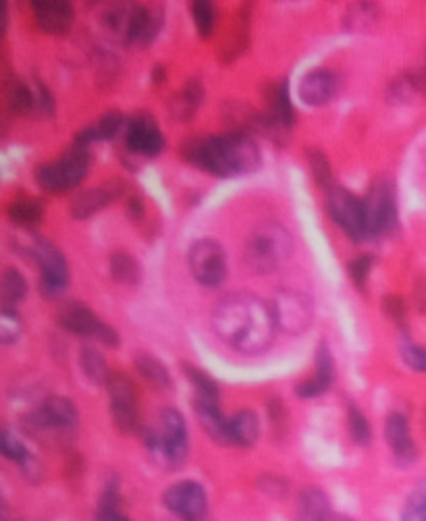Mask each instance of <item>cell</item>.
<instances>
[{
  "instance_id": "cell-1",
  "label": "cell",
  "mask_w": 426,
  "mask_h": 521,
  "mask_svg": "<svg viewBox=\"0 0 426 521\" xmlns=\"http://www.w3.org/2000/svg\"><path fill=\"white\" fill-rule=\"evenodd\" d=\"M212 328L221 341L246 355L269 349L277 322L271 306L250 293L227 295L212 312Z\"/></svg>"
},
{
  "instance_id": "cell-2",
  "label": "cell",
  "mask_w": 426,
  "mask_h": 521,
  "mask_svg": "<svg viewBox=\"0 0 426 521\" xmlns=\"http://www.w3.org/2000/svg\"><path fill=\"white\" fill-rule=\"evenodd\" d=\"M185 158L194 167L217 177L248 175L260 167L258 146L250 135L239 131L190 142L185 146Z\"/></svg>"
},
{
  "instance_id": "cell-3",
  "label": "cell",
  "mask_w": 426,
  "mask_h": 521,
  "mask_svg": "<svg viewBox=\"0 0 426 521\" xmlns=\"http://www.w3.org/2000/svg\"><path fill=\"white\" fill-rule=\"evenodd\" d=\"M104 32L119 44H148L163 25L158 9H146L136 0H109L100 11Z\"/></svg>"
},
{
  "instance_id": "cell-4",
  "label": "cell",
  "mask_w": 426,
  "mask_h": 521,
  "mask_svg": "<svg viewBox=\"0 0 426 521\" xmlns=\"http://www.w3.org/2000/svg\"><path fill=\"white\" fill-rule=\"evenodd\" d=\"M291 250H294V239L287 229L277 223H266L250 235L244 260L252 272L269 274L289 260Z\"/></svg>"
},
{
  "instance_id": "cell-5",
  "label": "cell",
  "mask_w": 426,
  "mask_h": 521,
  "mask_svg": "<svg viewBox=\"0 0 426 521\" xmlns=\"http://www.w3.org/2000/svg\"><path fill=\"white\" fill-rule=\"evenodd\" d=\"M146 445L167 468H181L188 459V430L177 409H163L158 430H146Z\"/></svg>"
},
{
  "instance_id": "cell-6",
  "label": "cell",
  "mask_w": 426,
  "mask_h": 521,
  "mask_svg": "<svg viewBox=\"0 0 426 521\" xmlns=\"http://www.w3.org/2000/svg\"><path fill=\"white\" fill-rule=\"evenodd\" d=\"M90 164H92V156L88 146L75 144L59 160L48 162L44 167H40L36 179L44 191H50V194H63V191H69L84 181V177L90 171Z\"/></svg>"
},
{
  "instance_id": "cell-7",
  "label": "cell",
  "mask_w": 426,
  "mask_h": 521,
  "mask_svg": "<svg viewBox=\"0 0 426 521\" xmlns=\"http://www.w3.org/2000/svg\"><path fill=\"white\" fill-rule=\"evenodd\" d=\"M368 237L385 235L397 225V202L393 185L387 179H379L370 187L364 200Z\"/></svg>"
},
{
  "instance_id": "cell-8",
  "label": "cell",
  "mask_w": 426,
  "mask_h": 521,
  "mask_svg": "<svg viewBox=\"0 0 426 521\" xmlns=\"http://www.w3.org/2000/svg\"><path fill=\"white\" fill-rule=\"evenodd\" d=\"M277 328H283L289 335L306 333L314 320V306L310 297L300 291H279L271 304Z\"/></svg>"
},
{
  "instance_id": "cell-9",
  "label": "cell",
  "mask_w": 426,
  "mask_h": 521,
  "mask_svg": "<svg viewBox=\"0 0 426 521\" xmlns=\"http://www.w3.org/2000/svg\"><path fill=\"white\" fill-rule=\"evenodd\" d=\"M30 254L38 262L42 281H40V291L46 297L59 295L67 285H69V266L65 256L46 239H32L30 243Z\"/></svg>"
},
{
  "instance_id": "cell-10",
  "label": "cell",
  "mask_w": 426,
  "mask_h": 521,
  "mask_svg": "<svg viewBox=\"0 0 426 521\" xmlns=\"http://www.w3.org/2000/svg\"><path fill=\"white\" fill-rule=\"evenodd\" d=\"M23 424L32 434L67 432L77 426V407L65 397H50Z\"/></svg>"
},
{
  "instance_id": "cell-11",
  "label": "cell",
  "mask_w": 426,
  "mask_h": 521,
  "mask_svg": "<svg viewBox=\"0 0 426 521\" xmlns=\"http://www.w3.org/2000/svg\"><path fill=\"white\" fill-rule=\"evenodd\" d=\"M190 268L200 285H221L227 274V260L221 245L212 239L196 241L190 250Z\"/></svg>"
},
{
  "instance_id": "cell-12",
  "label": "cell",
  "mask_w": 426,
  "mask_h": 521,
  "mask_svg": "<svg viewBox=\"0 0 426 521\" xmlns=\"http://www.w3.org/2000/svg\"><path fill=\"white\" fill-rule=\"evenodd\" d=\"M327 206H329V214L333 221L352 239L360 241V239L368 237L364 200H358L354 194H350V191L333 187L329 191Z\"/></svg>"
},
{
  "instance_id": "cell-13",
  "label": "cell",
  "mask_w": 426,
  "mask_h": 521,
  "mask_svg": "<svg viewBox=\"0 0 426 521\" xmlns=\"http://www.w3.org/2000/svg\"><path fill=\"white\" fill-rule=\"evenodd\" d=\"M61 324L65 331L79 335V337H92L100 341L102 345L117 347L119 335L113 328L94 316V312L82 304H71L61 312Z\"/></svg>"
},
{
  "instance_id": "cell-14",
  "label": "cell",
  "mask_w": 426,
  "mask_h": 521,
  "mask_svg": "<svg viewBox=\"0 0 426 521\" xmlns=\"http://www.w3.org/2000/svg\"><path fill=\"white\" fill-rule=\"evenodd\" d=\"M106 389L111 395V411L113 420L119 430L133 432L138 428V397L136 387L125 374H111Z\"/></svg>"
},
{
  "instance_id": "cell-15",
  "label": "cell",
  "mask_w": 426,
  "mask_h": 521,
  "mask_svg": "<svg viewBox=\"0 0 426 521\" xmlns=\"http://www.w3.org/2000/svg\"><path fill=\"white\" fill-rule=\"evenodd\" d=\"M165 505L183 521H202L206 515V492L198 482H179L165 492Z\"/></svg>"
},
{
  "instance_id": "cell-16",
  "label": "cell",
  "mask_w": 426,
  "mask_h": 521,
  "mask_svg": "<svg viewBox=\"0 0 426 521\" xmlns=\"http://www.w3.org/2000/svg\"><path fill=\"white\" fill-rule=\"evenodd\" d=\"M127 146L131 152L152 158L163 152L165 137L150 115H138L127 127Z\"/></svg>"
},
{
  "instance_id": "cell-17",
  "label": "cell",
  "mask_w": 426,
  "mask_h": 521,
  "mask_svg": "<svg viewBox=\"0 0 426 521\" xmlns=\"http://www.w3.org/2000/svg\"><path fill=\"white\" fill-rule=\"evenodd\" d=\"M40 30L52 36H61L71 30L73 5L71 0H32Z\"/></svg>"
},
{
  "instance_id": "cell-18",
  "label": "cell",
  "mask_w": 426,
  "mask_h": 521,
  "mask_svg": "<svg viewBox=\"0 0 426 521\" xmlns=\"http://www.w3.org/2000/svg\"><path fill=\"white\" fill-rule=\"evenodd\" d=\"M339 90V79L329 69H314L304 75L300 84V98L308 106H323L335 98Z\"/></svg>"
},
{
  "instance_id": "cell-19",
  "label": "cell",
  "mask_w": 426,
  "mask_h": 521,
  "mask_svg": "<svg viewBox=\"0 0 426 521\" xmlns=\"http://www.w3.org/2000/svg\"><path fill=\"white\" fill-rule=\"evenodd\" d=\"M196 414H198V420H200L204 432L212 438V441L219 445H233L229 420H225V416L221 414L219 401L196 399Z\"/></svg>"
},
{
  "instance_id": "cell-20",
  "label": "cell",
  "mask_w": 426,
  "mask_h": 521,
  "mask_svg": "<svg viewBox=\"0 0 426 521\" xmlns=\"http://www.w3.org/2000/svg\"><path fill=\"white\" fill-rule=\"evenodd\" d=\"M387 441L399 463H412L416 459V447L404 414H391L387 418Z\"/></svg>"
},
{
  "instance_id": "cell-21",
  "label": "cell",
  "mask_w": 426,
  "mask_h": 521,
  "mask_svg": "<svg viewBox=\"0 0 426 521\" xmlns=\"http://www.w3.org/2000/svg\"><path fill=\"white\" fill-rule=\"evenodd\" d=\"M119 194V187L113 185H104V187H96L90 191H84L79 194L73 204H71V212L75 218H90L96 212H100L102 208L109 206Z\"/></svg>"
},
{
  "instance_id": "cell-22",
  "label": "cell",
  "mask_w": 426,
  "mask_h": 521,
  "mask_svg": "<svg viewBox=\"0 0 426 521\" xmlns=\"http://www.w3.org/2000/svg\"><path fill=\"white\" fill-rule=\"evenodd\" d=\"M266 123L275 131H287L294 123V108H291L287 86L279 84L269 92V111H266Z\"/></svg>"
},
{
  "instance_id": "cell-23",
  "label": "cell",
  "mask_w": 426,
  "mask_h": 521,
  "mask_svg": "<svg viewBox=\"0 0 426 521\" xmlns=\"http://www.w3.org/2000/svg\"><path fill=\"white\" fill-rule=\"evenodd\" d=\"M333 511L321 488H308L300 495L296 521H331Z\"/></svg>"
},
{
  "instance_id": "cell-24",
  "label": "cell",
  "mask_w": 426,
  "mask_h": 521,
  "mask_svg": "<svg viewBox=\"0 0 426 521\" xmlns=\"http://www.w3.org/2000/svg\"><path fill=\"white\" fill-rule=\"evenodd\" d=\"M121 129H123V115L119 111L106 113L102 119H98L96 123L82 129V133L77 135L75 144L90 146L94 142H109Z\"/></svg>"
},
{
  "instance_id": "cell-25",
  "label": "cell",
  "mask_w": 426,
  "mask_h": 521,
  "mask_svg": "<svg viewBox=\"0 0 426 521\" xmlns=\"http://www.w3.org/2000/svg\"><path fill=\"white\" fill-rule=\"evenodd\" d=\"M229 430H231V443L233 445L252 447L258 441L260 422H258L254 411L242 409L233 420H229Z\"/></svg>"
},
{
  "instance_id": "cell-26",
  "label": "cell",
  "mask_w": 426,
  "mask_h": 521,
  "mask_svg": "<svg viewBox=\"0 0 426 521\" xmlns=\"http://www.w3.org/2000/svg\"><path fill=\"white\" fill-rule=\"evenodd\" d=\"M136 366H138V372L142 374V378L146 382H150L154 389H161V391L171 389L173 382H171L169 370L161 362H158L156 358H152V355H148V353L138 355Z\"/></svg>"
},
{
  "instance_id": "cell-27",
  "label": "cell",
  "mask_w": 426,
  "mask_h": 521,
  "mask_svg": "<svg viewBox=\"0 0 426 521\" xmlns=\"http://www.w3.org/2000/svg\"><path fill=\"white\" fill-rule=\"evenodd\" d=\"M202 104V86L198 84V81H190L188 86H185V90L175 98L173 102V115L177 119H183L188 121L194 117L196 108Z\"/></svg>"
},
{
  "instance_id": "cell-28",
  "label": "cell",
  "mask_w": 426,
  "mask_h": 521,
  "mask_svg": "<svg viewBox=\"0 0 426 521\" xmlns=\"http://www.w3.org/2000/svg\"><path fill=\"white\" fill-rule=\"evenodd\" d=\"M28 293V283H25L23 274L9 268L3 274V281H0V295H3V304L5 306H15Z\"/></svg>"
},
{
  "instance_id": "cell-29",
  "label": "cell",
  "mask_w": 426,
  "mask_h": 521,
  "mask_svg": "<svg viewBox=\"0 0 426 521\" xmlns=\"http://www.w3.org/2000/svg\"><path fill=\"white\" fill-rule=\"evenodd\" d=\"M192 17L198 34L202 38H208L212 32H215V23H217L215 0H192Z\"/></svg>"
},
{
  "instance_id": "cell-30",
  "label": "cell",
  "mask_w": 426,
  "mask_h": 521,
  "mask_svg": "<svg viewBox=\"0 0 426 521\" xmlns=\"http://www.w3.org/2000/svg\"><path fill=\"white\" fill-rule=\"evenodd\" d=\"M7 214L19 227H34L42 218V206L36 200H17L9 206Z\"/></svg>"
},
{
  "instance_id": "cell-31",
  "label": "cell",
  "mask_w": 426,
  "mask_h": 521,
  "mask_svg": "<svg viewBox=\"0 0 426 521\" xmlns=\"http://www.w3.org/2000/svg\"><path fill=\"white\" fill-rule=\"evenodd\" d=\"M82 368H84L86 376H88L92 382H96V385H106V382H109V376H111L109 366H106L104 358H102V355H100L96 349L86 347V349L82 351Z\"/></svg>"
},
{
  "instance_id": "cell-32",
  "label": "cell",
  "mask_w": 426,
  "mask_h": 521,
  "mask_svg": "<svg viewBox=\"0 0 426 521\" xmlns=\"http://www.w3.org/2000/svg\"><path fill=\"white\" fill-rule=\"evenodd\" d=\"M111 274L117 283H125V285H133L138 283L140 279V268L138 262L133 260L127 254H115L111 258Z\"/></svg>"
},
{
  "instance_id": "cell-33",
  "label": "cell",
  "mask_w": 426,
  "mask_h": 521,
  "mask_svg": "<svg viewBox=\"0 0 426 521\" xmlns=\"http://www.w3.org/2000/svg\"><path fill=\"white\" fill-rule=\"evenodd\" d=\"M185 372H188L192 385H194V391H196V399H202V401H219V387L217 382L212 380L206 372L198 370V368H192L188 366L185 368Z\"/></svg>"
},
{
  "instance_id": "cell-34",
  "label": "cell",
  "mask_w": 426,
  "mask_h": 521,
  "mask_svg": "<svg viewBox=\"0 0 426 521\" xmlns=\"http://www.w3.org/2000/svg\"><path fill=\"white\" fill-rule=\"evenodd\" d=\"M23 333V322L19 318V314L9 308L3 306V312H0V341L5 345H13Z\"/></svg>"
},
{
  "instance_id": "cell-35",
  "label": "cell",
  "mask_w": 426,
  "mask_h": 521,
  "mask_svg": "<svg viewBox=\"0 0 426 521\" xmlns=\"http://www.w3.org/2000/svg\"><path fill=\"white\" fill-rule=\"evenodd\" d=\"M402 521H426V480H422L404 507Z\"/></svg>"
},
{
  "instance_id": "cell-36",
  "label": "cell",
  "mask_w": 426,
  "mask_h": 521,
  "mask_svg": "<svg viewBox=\"0 0 426 521\" xmlns=\"http://www.w3.org/2000/svg\"><path fill=\"white\" fill-rule=\"evenodd\" d=\"M0 453L9 457V459H13L19 465H23L25 461L30 459L28 449H25V445L19 441L17 434H13L9 428H5L3 434H0Z\"/></svg>"
},
{
  "instance_id": "cell-37",
  "label": "cell",
  "mask_w": 426,
  "mask_h": 521,
  "mask_svg": "<svg viewBox=\"0 0 426 521\" xmlns=\"http://www.w3.org/2000/svg\"><path fill=\"white\" fill-rule=\"evenodd\" d=\"M348 426H350V434L354 436L356 443L366 445L370 441V424L362 416V411L358 407L348 409Z\"/></svg>"
},
{
  "instance_id": "cell-38",
  "label": "cell",
  "mask_w": 426,
  "mask_h": 521,
  "mask_svg": "<svg viewBox=\"0 0 426 521\" xmlns=\"http://www.w3.org/2000/svg\"><path fill=\"white\" fill-rule=\"evenodd\" d=\"M399 351H402V358L404 362L416 370V372H426V349L412 343V341H402V345H399Z\"/></svg>"
},
{
  "instance_id": "cell-39",
  "label": "cell",
  "mask_w": 426,
  "mask_h": 521,
  "mask_svg": "<svg viewBox=\"0 0 426 521\" xmlns=\"http://www.w3.org/2000/svg\"><path fill=\"white\" fill-rule=\"evenodd\" d=\"M98 521H129L119 511V499L115 490H106V495L98 509Z\"/></svg>"
},
{
  "instance_id": "cell-40",
  "label": "cell",
  "mask_w": 426,
  "mask_h": 521,
  "mask_svg": "<svg viewBox=\"0 0 426 521\" xmlns=\"http://www.w3.org/2000/svg\"><path fill=\"white\" fill-rule=\"evenodd\" d=\"M350 17V25L358 27V30H364V27L370 25V17H375V9H372L368 3H360L356 5L352 11H348Z\"/></svg>"
},
{
  "instance_id": "cell-41",
  "label": "cell",
  "mask_w": 426,
  "mask_h": 521,
  "mask_svg": "<svg viewBox=\"0 0 426 521\" xmlns=\"http://www.w3.org/2000/svg\"><path fill=\"white\" fill-rule=\"evenodd\" d=\"M370 268H372V258H368V256H362V258H358V260H354V262L350 264V274H352L354 283H356L360 289L364 287V283H366V279H368Z\"/></svg>"
},
{
  "instance_id": "cell-42",
  "label": "cell",
  "mask_w": 426,
  "mask_h": 521,
  "mask_svg": "<svg viewBox=\"0 0 426 521\" xmlns=\"http://www.w3.org/2000/svg\"><path fill=\"white\" fill-rule=\"evenodd\" d=\"M312 171L316 181L321 185H331V169H329V162L321 156V154H312Z\"/></svg>"
},
{
  "instance_id": "cell-43",
  "label": "cell",
  "mask_w": 426,
  "mask_h": 521,
  "mask_svg": "<svg viewBox=\"0 0 426 521\" xmlns=\"http://www.w3.org/2000/svg\"><path fill=\"white\" fill-rule=\"evenodd\" d=\"M385 310H387V314H389L395 322H404V318H406V308H404V301H402V299L389 297V299L385 301Z\"/></svg>"
},
{
  "instance_id": "cell-44",
  "label": "cell",
  "mask_w": 426,
  "mask_h": 521,
  "mask_svg": "<svg viewBox=\"0 0 426 521\" xmlns=\"http://www.w3.org/2000/svg\"><path fill=\"white\" fill-rule=\"evenodd\" d=\"M331 521H350V519H348V517H341V515H333Z\"/></svg>"
}]
</instances>
